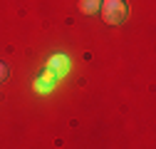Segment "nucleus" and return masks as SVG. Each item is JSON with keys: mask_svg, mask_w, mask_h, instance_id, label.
<instances>
[{"mask_svg": "<svg viewBox=\"0 0 156 149\" xmlns=\"http://www.w3.org/2000/svg\"><path fill=\"white\" fill-rule=\"evenodd\" d=\"M55 82H57V77H55L50 70H45L40 77L35 80V92H40V95H47V92L55 87Z\"/></svg>", "mask_w": 156, "mask_h": 149, "instance_id": "3", "label": "nucleus"}, {"mask_svg": "<svg viewBox=\"0 0 156 149\" xmlns=\"http://www.w3.org/2000/svg\"><path fill=\"white\" fill-rule=\"evenodd\" d=\"M45 70H50L57 80H60V77H65V74H67V70H69V60H67V55H60V52H57V55H52V57L47 60V65H45Z\"/></svg>", "mask_w": 156, "mask_h": 149, "instance_id": "2", "label": "nucleus"}, {"mask_svg": "<svg viewBox=\"0 0 156 149\" xmlns=\"http://www.w3.org/2000/svg\"><path fill=\"white\" fill-rule=\"evenodd\" d=\"M99 5H102V0H80V10L87 15H94L99 10Z\"/></svg>", "mask_w": 156, "mask_h": 149, "instance_id": "4", "label": "nucleus"}, {"mask_svg": "<svg viewBox=\"0 0 156 149\" xmlns=\"http://www.w3.org/2000/svg\"><path fill=\"white\" fill-rule=\"evenodd\" d=\"M3 80H8V65L0 62V82H3Z\"/></svg>", "mask_w": 156, "mask_h": 149, "instance_id": "5", "label": "nucleus"}, {"mask_svg": "<svg viewBox=\"0 0 156 149\" xmlns=\"http://www.w3.org/2000/svg\"><path fill=\"white\" fill-rule=\"evenodd\" d=\"M99 8H102V20L109 23V25L124 23L126 20V13H129V8H126L124 0H102Z\"/></svg>", "mask_w": 156, "mask_h": 149, "instance_id": "1", "label": "nucleus"}]
</instances>
